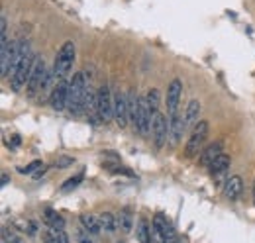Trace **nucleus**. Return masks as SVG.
<instances>
[{"instance_id": "obj_2", "label": "nucleus", "mask_w": 255, "mask_h": 243, "mask_svg": "<svg viewBox=\"0 0 255 243\" xmlns=\"http://www.w3.org/2000/svg\"><path fill=\"white\" fill-rule=\"evenodd\" d=\"M73 61H75V43L73 41H65L61 49L57 51L55 65H53V73L57 75V79L63 81V77L69 75V71L73 69Z\"/></svg>"}, {"instance_id": "obj_7", "label": "nucleus", "mask_w": 255, "mask_h": 243, "mask_svg": "<svg viewBox=\"0 0 255 243\" xmlns=\"http://www.w3.org/2000/svg\"><path fill=\"white\" fill-rule=\"evenodd\" d=\"M206 135H208V122L200 120L194 125V129L191 131V137H189V141H187V147H185L187 157H194L196 153L200 151V147H202Z\"/></svg>"}, {"instance_id": "obj_23", "label": "nucleus", "mask_w": 255, "mask_h": 243, "mask_svg": "<svg viewBox=\"0 0 255 243\" xmlns=\"http://www.w3.org/2000/svg\"><path fill=\"white\" fill-rule=\"evenodd\" d=\"M145 100H147V104H149V108H151L153 114L159 112V110H157V108H159V91H157V89H151V91L147 92Z\"/></svg>"}, {"instance_id": "obj_24", "label": "nucleus", "mask_w": 255, "mask_h": 243, "mask_svg": "<svg viewBox=\"0 0 255 243\" xmlns=\"http://www.w3.org/2000/svg\"><path fill=\"white\" fill-rule=\"evenodd\" d=\"M41 167H43V163H41V161H32L28 167H20L18 171H20L22 175H33V173H37Z\"/></svg>"}, {"instance_id": "obj_1", "label": "nucleus", "mask_w": 255, "mask_h": 243, "mask_svg": "<svg viewBox=\"0 0 255 243\" xmlns=\"http://www.w3.org/2000/svg\"><path fill=\"white\" fill-rule=\"evenodd\" d=\"M89 81H87V75L85 71L77 73L73 77V81H69V98H67V110L75 116L83 114V102H85V96L89 92Z\"/></svg>"}, {"instance_id": "obj_8", "label": "nucleus", "mask_w": 255, "mask_h": 243, "mask_svg": "<svg viewBox=\"0 0 255 243\" xmlns=\"http://www.w3.org/2000/svg\"><path fill=\"white\" fill-rule=\"evenodd\" d=\"M114 122L118 127H126L129 122V108H128V94L126 92H116L114 94Z\"/></svg>"}, {"instance_id": "obj_25", "label": "nucleus", "mask_w": 255, "mask_h": 243, "mask_svg": "<svg viewBox=\"0 0 255 243\" xmlns=\"http://www.w3.org/2000/svg\"><path fill=\"white\" fill-rule=\"evenodd\" d=\"M73 163H75L73 157H59V159H55L53 167H57V169H67V167H71Z\"/></svg>"}, {"instance_id": "obj_28", "label": "nucleus", "mask_w": 255, "mask_h": 243, "mask_svg": "<svg viewBox=\"0 0 255 243\" xmlns=\"http://www.w3.org/2000/svg\"><path fill=\"white\" fill-rule=\"evenodd\" d=\"M43 173H45V165H43V167H41V169H39L37 173H33V179H39V177H41Z\"/></svg>"}, {"instance_id": "obj_30", "label": "nucleus", "mask_w": 255, "mask_h": 243, "mask_svg": "<svg viewBox=\"0 0 255 243\" xmlns=\"http://www.w3.org/2000/svg\"><path fill=\"white\" fill-rule=\"evenodd\" d=\"M79 243H93L87 236H79Z\"/></svg>"}, {"instance_id": "obj_4", "label": "nucleus", "mask_w": 255, "mask_h": 243, "mask_svg": "<svg viewBox=\"0 0 255 243\" xmlns=\"http://www.w3.org/2000/svg\"><path fill=\"white\" fill-rule=\"evenodd\" d=\"M96 116L104 123L114 120V96L106 85L100 87V91L96 92Z\"/></svg>"}, {"instance_id": "obj_9", "label": "nucleus", "mask_w": 255, "mask_h": 243, "mask_svg": "<svg viewBox=\"0 0 255 243\" xmlns=\"http://www.w3.org/2000/svg\"><path fill=\"white\" fill-rule=\"evenodd\" d=\"M67 98H69V81H59L57 83V87L53 89L51 92V96H49V104H51V108L53 110H57V112H61L67 108Z\"/></svg>"}, {"instance_id": "obj_18", "label": "nucleus", "mask_w": 255, "mask_h": 243, "mask_svg": "<svg viewBox=\"0 0 255 243\" xmlns=\"http://www.w3.org/2000/svg\"><path fill=\"white\" fill-rule=\"evenodd\" d=\"M81 224H83V228L91 234V236H98L100 234V224H98V218H95V216H91V214H83L81 216Z\"/></svg>"}, {"instance_id": "obj_22", "label": "nucleus", "mask_w": 255, "mask_h": 243, "mask_svg": "<svg viewBox=\"0 0 255 243\" xmlns=\"http://www.w3.org/2000/svg\"><path fill=\"white\" fill-rule=\"evenodd\" d=\"M83 179H85V173H83V171L77 173V175H73L71 179L65 181V184H61V192H69L71 188H77V186L83 182Z\"/></svg>"}, {"instance_id": "obj_20", "label": "nucleus", "mask_w": 255, "mask_h": 243, "mask_svg": "<svg viewBox=\"0 0 255 243\" xmlns=\"http://www.w3.org/2000/svg\"><path fill=\"white\" fill-rule=\"evenodd\" d=\"M98 224H100V228L104 232H116V218H114V214L102 212L98 216Z\"/></svg>"}, {"instance_id": "obj_12", "label": "nucleus", "mask_w": 255, "mask_h": 243, "mask_svg": "<svg viewBox=\"0 0 255 243\" xmlns=\"http://www.w3.org/2000/svg\"><path fill=\"white\" fill-rule=\"evenodd\" d=\"M151 228L159 234L161 238H163V243L167 242V240H173L175 238V230H173V226L161 216V214H157L155 218H153V224H151Z\"/></svg>"}, {"instance_id": "obj_15", "label": "nucleus", "mask_w": 255, "mask_h": 243, "mask_svg": "<svg viewBox=\"0 0 255 243\" xmlns=\"http://www.w3.org/2000/svg\"><path fill=\"white\" fill-rule=\"evenodd\" d=\"M116 228L122 232V234H129L131 228H133V216L129 212V208H122L118 216H116Z\"/></svg>"}, {"instance_id": "obj_5", "label": "nucleus", "mask_w": 255, "mask_h": 243, "mask_svg": "<svg viewBox=\"0 0 255 243\" xmlns=\"http://www.w3.org/2000/svg\"><path fill=\"white\" fill-rule=\"evenodd\" d=\"M47 67H45V61L43 57H35V63H33V69H32V75H30V81H28V94L30 96H35V92H39L43 89V83L47 79Z\"/></svg>"}, {"instance_id": "obj_6", "label": "nucleus", "mask_w": 255, "mask_h": 243, "mask_svg": "<svg viewBox=\"0 0 255 243\" xmlns=\"http://www.w3.org/2000/svg\"><path fill=\"white\" fill-rule=\"evenodd\" d=\"M151 137L157 149H161L169 139V120L165 118L163 112H155L151 118Z\"/></svg>"}, {"instance_id": "obj_29", "label": "nucleus", "mask_w": 255, "mask_h": 243, "mask_svg": "<svg viewBox=\"0 0 255 243\" xmlns=\"http://www.w3.org/2000/svg\"><path fill=\"white\" fill-rule=\"evenodd\" d=\"M8 182H10V177H8L6 173H2V186H6Z\"/></svg>"}, {"instance_id": "obj_26", "label": "nucleus", "mask_w": 255, "mask_h": 243, "mask_svg": "<svg viewBox=\"0 0 255 243\" xmlns=\"http://www.w3.org/2000/svg\"><path fill=\"white\" fill-rule=\"evenodd\" d=\"M26 232H28V236H35L37 234V224L35 222H28L26 224Z\"/></svg>"}, {"instance_id": "obj_14", "label": "nucleus", "mask_w": 255, "mask_h": 243, "mask_svg": "<svg viewBox=\"0 0 255 243\" xmlns=\"http://www.w3.org/2000/svg\"><path fill=\"white\" fill-rule=\"evenodd\" d=\"M198 116H200V102L198 100H191L185 112V127L187 129H194V125L198 123Z\"/></svg>"}, {"instance_id": "obj_19", "label": "nucleus", "mask_w": 255, "mask_h": 243, "mask_svg": "<svg viewBox=\"0 0 255 243\" xmlns=\"http://www.w3.org/2000/svg\"><path fill=\"white\" fill-rule=\"evenodd\" d=\"M230 163H232V159H230L228 155H224V153L218 155V157L208 165V167H210V173H212V175H220V173H224V171L230 167Z\"/></svg>"}, {"instance_id": "obj_13", "label": "nucleus", "mask_w": 255, "mask_h": 243, "mask_svg": "<svg viewBox=\"0 0 255 243\" xmlns=\"http://www.w3.org/2000/svg\"><path fill=\"white\" fill-rule=\"evenodd\" d=\"M242 188H244V181H242V177H230L228 181H226V186H224V194H226V198H230V200H236L240 194H242Z\"/></svg>"}, {"instance_id": "obj_3", "label": "nucleus", "mask_w": 255, "mask_h": 243, "mask_svg": "<svg viewBox=\"0 0 255 243\" xmlns=\"http://www.w3.org/2000/svg\"><path fill=\"white\" fill-rule=\"evenodd\" d=\"M35 57H37V55H33L32 51H30V53H26V57L22 59L20 67H18V71L10 77V87H12V91L14 92L22 91V87H26V85H28L30 75H32L33 63H35Z\"/></svg>"}, {"instance_id": "obj_16", "label": "nucleus", "mask_w": 255, "mask_h": 243, "mask_svg": "<svg viewBox=\"0 0 255 243\" xmlns=\"http://www.w3.org/2000/svg\"><path fill=\"white\" fill-rule=\"evenodd\" d=\"M218 155H222V143L220 141H216V143H210L202 155H200V165H210Z\"/></svg>"}, {"instance_id": "obj_27", "label": "nucleus", "mask_w": 255, "mask_h": 243, "mask_svg": "<svg viewBox=\"0 0 255 243\" xmlns=\"http://www.w3.org/2000/svg\"><path fill=\"white\" fill-rule=\"evenodd\" d=\"M8 145H10V147H18V145H20V135H14L12 141H8Z\"/></svg>"}, {"instance_id": "obj_11", "label": "nucleus", "mask_w": 255, "mask_h": 243, "mask_svg": "<svg viewBox=\"0 0 255 243\" xmlns=\"http://www.w3.org/2000/svg\"><path fill=\"white\" fill-rule=\"evenodd\" d=\"M185 131H187V127H185V116L183 114L177 112V114L169 116V143L171 145H177Z\"/></svg>"}, {"instance_id": "obj_21", "label": "nucleus", "mask_w": 255, "mask_h": 243, "mask_svg": "<svg viewBox=\"0 0 255 243\" xmlns=\"http://www.w3.org/2000/svg\"><path fill=\"white\" fill-rule=\"evenodd\" d=\"M137 238L141 243H151V228L147 226L145 220H139V226H137Z\"/></svg>"}, {"instance_id": "obj_10", "label": "nucleus", "mask_w": 255, "mask_h": 243, "mask_svg": "<svg viewBox=\"0 0 255 243\" xmlns=\"http://www.w3.org/2000/svg\"><path fill=\"white\" fill-rule=\"evenodd\" d=\"M181 92H183V83H181L179 79H173L171 85L167 87V110H169V116L177 114L179 100H181Z\"/></svg>"}, {"instance_id": "obj_31", "label": "nucleus", "mask_w": 255, "mask_h": 243, "mask_svg": "<svg viewBox=\"0 0 255 243\" xmlns=\"http://www.w3.org/2000/svg\"><path fill=\"white\" fill-rule=\"evenodd\" d=\"M254 202H255V182H254Z\"/></svg>"}, {"instance_id": "obj_17", "label": "nucleus", "mask_w": 255, "mask_h": 243, "mask_svg": "<svg viewBox=\"0 0 255 243\" xmlns=\"http://www.w3.org/2000/svg\"><path fill=\"white\" fill-rule=\"evenodd\" d=\"M41 240L45 243H69V236L65 234V230H53V228H49V230H45L41 234Z\"/></svg>"}]
</instances>
